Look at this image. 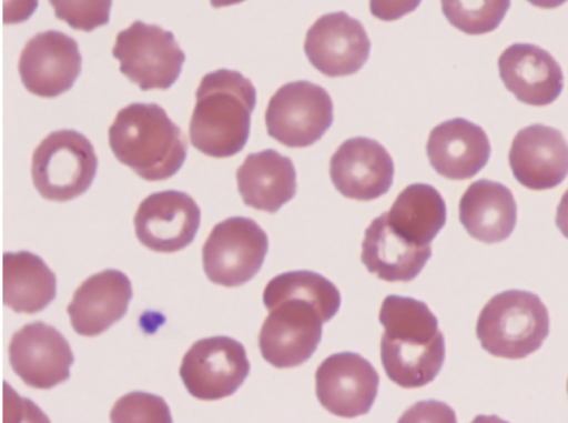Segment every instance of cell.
I'll return each instance as SVG.
<instances>
[{
	"label": "cell",
	"instance_id": "1",
	"mask_svg": "<svg viewBox=\"0 0 568 423\" xmlns=\"http://www.w3.org/2000/svg\"><path fill=\"white\" fill-rule=\"evenodd\" d=\"M191 115V144L213 158L239 153L250 134L251 114L256 104L252 82L234 70L206 73L195 91Z\"/></svg>",
	"mask_w": 568,
	"mask_h": 423
},
{
	"label": "cell",
	"instance_id": "2",
	"mask_svg": "<svg viewBox=\"0 0 568 423\" xmlns=\"http://www.w3.org/2000/svg\"><path fill=\"white\" fill-rule=\"evenodd\" d=\"M115 158L146 181L173 177L186 159L180 127L158 103H131L116 113L108 131Z\"/></svg>",
	"mask_w": 568,
	"mask_h": 423
},
{
	"label": "cell",
	"instance_id": "3",
	"mask_svg": "<svg viewBox=\"0 0 568 423\" xmlns=\"http://www.w3.org/2000/svg\"><path fill=\"white\" fill-rule=\"evenodd\" d=\"M548 333L547 308L537 294L521 290L494 295L483 308L476 324L481 348L510 360L537 351Z\"/></svg>",
	"mask_w": 568,
	"mask_h": 423
},
{
	"label": "cell",
	"instance_id": "4",
	"mask_svg": "<svg viewBox=\"0 0 568 423\" xmlns=\"http://www.w3.org/2000/svg\"><path fill=\"white\" fill-rule=\"evenodd\" d=\"M97 169L92 143L75 130L51 132L32 154L33 185L50 201L65 202L83 194L92 184Z\"/></svg>",
	"mask_w": 568,
	"mask_h": 423
},
{
	"label": "cell",
	"instance_id": "5",
	"mask_svg": "<svg viewBox=\"0 0 568 423\" xmlns=\"http://www.w3.org/2000/svg\"><path fill=\"white\" fill-rule=\"evenodd\" d=\"M112 56L120 61L121 73L143 91L169 89L185 61L173 32L140 20L118 33Z\"/></svg>",
	"mask_w": 568,
	"mask_h": 423
},
{
	"label": "cell",
	"instance_id": "6",
	"mask_svg": "<svg viewBox=\"0 0 568 423\" xmlns=\"http://www.w3.org/2000/svg\"><path fill=\"white\" fill-rule=\"evenodd\" d=\"M267 249V235L253 219L227 218L214 225L203 245L204 272L215 284L242 285L260 271Z\"/></svg>",
	"mask_w": 568,
	"mask_h": 423
},
{
	"label": "cell",
	"instance_id": "7",
	"mask_svg": "<svg viewBox=\"0 0 568 423\" xmlns=\"http://www.w3.org/2000/svg\"><path fill=\"white\" fill-rule=\"evenodd\" d=\"M333 122L327 91L306 80L288 82L272 95L265 111L267 133L290 148L318 141Z\"/></svg>",
	"mask_w": 568,
	"mask_h": 423
},
{
	"label": "cell",
	"instance_id": "8",
	"mask_svg": "<svg viewBox=\"0 0 568 423\" xmlns=\"http://www.w3.org/2000/svg\"><path fill=\"white\" fill-rule=\"evenodd\" d=\"M267 310L270 313L258 334L263 359L278 369L306 362L322 338L325 321L320 310L295 298L280 300Z\"/></svg>",
	"mask_w": 568,
	"mask_h": 423
},
{
	"label": "cell",
	"instance_id": "9",
	"mask_svg": "<svg viewBox=\"0 0 568 423\" xmlns=\"http://www.w3.org/2000/svg\"><path fill=\"white\" fill-rule=\"evenodd\" d=\"M248 373L250 362L243 344L230 336L196 341L184 354L179 370L186 391L204 401L232 395Z\"/></svg>",
	"mask_w": 568,
	"mask_h": 423
},
{
	"label": "cell",
	"instance_id": "10",
	"mask_svg": "<svg viewBox=\"0 0 568 423\" xmlns=\"http://www.w3.org/2000/svg\"><path fill=\"white\" fill-rule=\"evenodd\" d=\"M81 63L78 42L63 32L48 30L37 33L24 44L18 71L29 92L54 98L73 87Z\"/></svg>",
	"mask_w": 568,
	"mask_h": 423
},
{
	"label": "cell",
	"instance_id": "11",
	"mask_svg": "<svg viewBox=\"0 0 568 423\" xmlns=\"http://www.w3.org/2000/svg\"><path fill=\"white\" fill-rule=\"evenodd\" d=\"M74 361L69 342L53 326L36 321L14 332L9 343V362L29 386L49 390L67 381Z\"/></svg>",
	"mask_w": 568,
	"mask_h": 423
},
{
	"label": "cell",
	"instance_id": "12",
	"mask_svg": "<svg viewBox=\"0 0 568 423\" xmlns=\"http://www.w3.org/2000/svg\"><path fill=\"white\" fill-rule=\"evenodd\" d=\"M201 222V210L187 193L165 190L148 195L138 207L135 235L148 249L172 253L187 246Z\"/></svg>",
	"mask_w": 568,
	"mask_h": 423
},
{
	"label": "cell",
	"instance_id": "13",
	"mask_svg": "<svg viewBox=\"0 0 568 423\" xmlns=\"http://www.w3.org/2000/svg\"><path fill=\"white\" fill-rule=\"evenodd\" d=\"M316 396L334 415L355 417L368 413L379 376L368 360L353 352L329 355L315 373Z\"/></svg>",
	"mask_w": 568,
	"mask_h": 423
},
{
	"label": "cell",
	"instance_id": "14",
	"mask_svg": "<svg viewBox=\"0 0 568 423\" xmlns=\"http://www.w3.org/2000/svg\"><path fill=\"white\" fill-rule=\"evenodd\" d=\"M371 41L363 24L346 12L320 17L308 29L304 51L323 74L335 78L357 72L368 59Z\"/></svg>",
	"mask_w": 568,
	"mask_h": 423
},
{
	"label": "cell",
	"instance_id": "15",
	"mask_svg": "<svg viewBox=\"0 0 568 423\" xmlns=\"http://www.w3.org/2000/svg\"><path fill=\"white\" fill-rule=\"evenodd\" d=\"M329 175L342 195L369 201L389 190L394 163L381 143L356 137L344 141L332 155Z\"/></svg>",
	"mask_w": 568,
	"mask_h": 423
},
{
	"label": "cell",
	"instance_id": "16",
	"mask_svg": "<svg viewBox=\"0 0 568 423\" xmlns=\"http://www.w3.org/2000/svg\"><path fill=\"white\" fill-rule=\"evenodd\" d=\"M508 160L521 185L531 190L551 189L568 174V142L555 128L531 124L515 135Z\"/></svg>",
	"mask_w": 568,
	"mask_h": 423
},
{
	"label": "cell",
	"instance_id": "17",
	"mask_svg": "<svg viewBox=\"0 0 568 423\" xmlns=\"http://www.w3.org/2000/svg\"><path fill=\"white\" fill-rule=\"evenodd\" d=\"M500 79L517 100L536 107L554 102L564 88V74L555 58L530 43H514L498 59Z\"/></svg>",
	"mask_w": 568,
	"mask_h": 423
},
{
	"label": "cell",
	"instance_id": "18",
	"mask_svg": "<svg viewBox=\"0 0 568 423\" xmlns=\"http://www.w3.org/2000/svg\"><path fill=\"white\" fill-rule=\"evenodd\" d=\"M383 367L402 387H420L432 382L445 360V341L438 331L384 332L381 340Z\"/></svg>",
	"mask_w": 568,
	"mask_h": 423
},
{
	"label": "cell",
	"instance_id": "19",
	"mask_svg": "<svg viewBox=\"0 0 568 423\" xmlns=\"http://www.w3.org/2000/svg\"><path fill=\"white\" fill-rule=\"evenodd\" d=\"M131 299L130 279L119 270L108 269L82 282L67 312L78 334L95 336L124 316Z\"/></svg>",
	"mask_w": 568,
	"mask_h": 423
},
{
	"label": "cell",
	"instance_id": "20",
	"mask_svg": "<svg viewBox=\"0 0 568 423\" xmlns=\"http://www.w3.org/2000/svg\"><path fill=\"white\" fill-rule=\"evenodd\" d=\"M427 157L435 171L452 180L476 175L488 162L490 143L477 124L455 118L436 125L429 133Z\"/></svg>",
	"mask_w": 568,
	"mask_h": 423
},
{
	"label": "cell",
	"instance_id": "21",
	"mask_svg": "<svg viewBox=\"0 0 568 423\" xmlns=\"http://www.w3.org/2000/svg\"><path fill=\"white\" fill-rule=\"evenodd\" d=\"M432 255L430 245H419L396 231L385 212L365 230L361 260L371 273L388 281L409 282Z\"/></svg>",
	"mask_w": 568,
	"mask_h": 423
},
{
	"label": "cell",
	"instance_id": "22",
	"mask_svg": "<svg viewBox=\"0 0 568 423\" xmlns=\"http://www.w3.org/2000/svg\"><path fill=\"white\" fill-rule=\"evenodd\" d=\"M243 202L256 210L276 212L296 193L292 160L273 149L250 153L236 171Z\"/></svg>",
	"mask_w": 568,
	"mask_h": 423
},
{
	"label": "cell",
	"instance_id": "23",
	"mask_svg": "<svg viewBox=\"0 0 568 423\" xmlns=\"http://www.w3.org/2000/svg\"><path fill=\"white\" fill-rule=\"evenodd\" d=\"M517 205L511 191L500 182H473L459 201V221L468 234L485 243L506 240L514 231Z\"/></svg>",
	"mask_w": 568,
	"mask_h": 423
},
{
	"label": "cell",
	"instance_id": "24",
	"mask_svg": "<svg viewBox=\"0 0 568 423\" xmlns=\"http://www.w3.org/2000/svg\"><path fill=\"white\" fill-rule=\"evenodd\" d=\"M2 283L4 305L18 313L42 311L57 293L55 274L29 251L3 253Z\"/></svg>",
	"mask_w": 568,
	"mask_h": 423
},
{
	"label": "cell",
	"instance_id": "25",
	"mask_svg": "<svg viewBox=\"0 0 568 423\" xmlns=\"http://www.w3.org/2000/svg\"><path fill=\"white\" fill-rule=\"evenodd\" d=\"M392 226L408 240L429 245L446 222V205L440 193L426 183L406 187L385 212Z\"/></svg>",
	"mask_w": 568,
	"mask_h": 423
},
{
	"label": "cell",
	"instance_id": "26",
	"mask_svg": "<svg viewBox=\"0 0 568 423\" xmlns=\"http://www.w3.org/2000/svg\"><path fill=\"white\" fill-rule=\"evenodd\" d=\"M287 298L312 303L320 310L325 322L329 321L341 306L337 288L323 275L310 270L288 271L268 281L263 292L266 309Z\"/></svg>",
	"mask_w": 568,
	"mask_h": 423
},
{
	"label": "cell",
	"instance_id": "27",
	"mask_svg": "<svg viewBox=\"0 0 568 423\" xmlns=\"http://www.w3.org/2000/svg\"><path fill=\"white\" fill-rule=\"evenodd\" d=\"M448 22L467 34L494 31L510 8V0H440Z\"/></svg>",
	"mask_w": 568,
	"mask_h": 423
},
{
	"label": "cell",
	"instance_id": "28",
	"mask_svg": "<svg viewBox=\"0 0 568 423\" xmlns=\"http://www.w3.org/2000/svg\"><path fill=\"white\" fill-rule=\"evenodd\" d=\"M110 419L116 423L172 422L166 402L159 395L142 391H133L120 397L111 410Z\"/></svg>",
	"mask_w": 568,
	"mask_h": 423
},
{
	"label": "cell",
	"instance_id": "29",
	"mask_svg": "<svg viewBox=\"0 0 568 423\" xmlns=\"http://www.w3.org/2000/svg\"><path fill=\"white\" fill-rule=\"evenodd\" d=\"M58 19L90 32L110 20L112 0H49Z\"/></svg>",
	"mask_w": 568,
	"mask_h": 423
},
{
	"label": "cell",
	"instance_id": "30",
	"mask_svg": "<svg viewBox=\"0 0 568 423\" xmlns=\"http://www.w3.org/2000/svg\"><path fill=\"white\" fill-rule=\"evenodd\" d=\"M422 0H369L371 13L383 21L397 20L414 11Z\"/></svg>",
	"mask_w": 568,
	"mask_h": 423
},
{
	"label": "cell",
	"instance_id": "31",
	"mask_svg": "<svg viewBox=\"0 0 568 423\" xmlns=\"http://www.w3.org/2000/svg\"><path fill=\"white\" fill-rule=\"evenodd\" d=\"M38 0H3V23H21L38 8Z\"/></svg>",
	"mask_w": 568,
	"mask_h": 423
},
{
	"label": "cell",
	"instance_id": "32",
	"mask_svg": "<svg viewBox=\"0 0 568 423\" xmlns=\"http://www.w3.org/2000/svg\"><path fill=\"white\" fill-rule=\"evenodd\" d=\"M556 224L561 234L568 239V190L564 193L557 207Z\"/></svg>",
	"mask_w": 568,
	"mask_h": 423
},
{
	"label": "cell",
	"instance_id": "33",
	"mask_svg": "<svg viewBox=\"0 0 568 423\" xmlns=\"http://www.w3.org/2000/svg\"><path fill=\"white\" fill-rule=\"evenodd\" d=\"M535 7H539L542 9H554L561 4H564L567 0H527Z\"/></svg>",
	"mask_w": 568,
	"mask_h": 423
},
{
	"label": "cell",
	"instance_id": "34",
	"mask_svg": "<svg viewBox=\"0 0 568 423\" xmlns=\"http://www.w3.org/2000/svg\"><path fill=\"white\" fill-rule=\"evenodd\" d=\"M244 0H210V3L214 8L227 7L243 2Z\"/></svg>",
	"mask_w": 568,
	"mask_h": 423
},
{
	"label": "cell",
	"instance_id": "35",
	"mask_svg": "<svg viewBox=\"0 0 568 423\" xmlns=\"http://www.w3.org/2000/svg\"><path fill=\"white\" fill-rule=\"evenodd\" d=\"M567 390H568V382H567Z\"/></svg>",
	"mask_w": 568,
	"mask_h": 423
}]
</instances>
